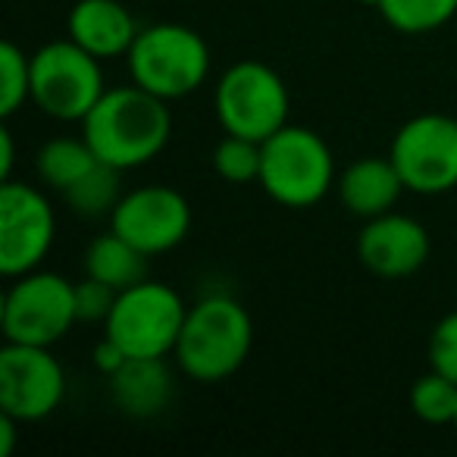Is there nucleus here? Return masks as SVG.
I'll list each match as a JSON object with an SVG mask.
<instances>
[{
    "label": "nucleus",
    "mask_w": 457,
    "mask_h": 457,
    "mask_svg": "<svg viewBox=\"0 0 457 457\" xmlns=\"http://www.w3.org/2000/svg\"><path fill=\"white\" fill-rule=\"evenodd\" d=\"M166 104L170 101L151 95L135 82L107 88L82 120V135L104 163L122 172L138 170L160 157V151L170 145L172 113Z\"/></svg>",
    "instance_id": "f257e3e1"
},
{
    "label": "nucleus",
    "mask_w": 457,
    "mask_h": 457,
    "mask_svg": "<svg viewBox=\"0 0 457 457\" xmlns=\"http://www.w3.org/2000/svg\"><path fill=\"white\" fill-rule=\"evenodd\" d=\"M254 348L251 313L228 295L201 298L185 313L176 361L195 382H222L245 367Z\"/></svg>",
    "instance_id": "f03ea898"
},
{
    "label": "nucleus",
    "mask_w": 457,
    "mask_h": 457,
    "mask_svg": "<svg viewBox=\"0 0 457 457\" xmlns=\"http://www.w3.org/2000/svg\"><path fill=\"white\" fill-rule=\"evenodd\" d=\"M261 185L282 207H313L338 179L329 145L307 126H282L261 141Z\"/></svg>",
    "instance_id": "7ed1b4c3"
},
{
    "label": "nucleus",
    "mask_w": 457,
    "mask_h": 457,
    "mask_svg": "<svg viewBox=\"0 0 457 457\" xmlns=\"http://www.w3.org/2000/svg\"><path fill=\"white\" fill-rule=\"evenodd\" d=\"M132 82L163 101L197 91L210 76V47L195 29L179 22L145 26L126 54Z\"/></svg>",
    "instance_id": "20e7f679"
},
{
    "label": "nucleus",
    "mask_w": 457,
    "mask_h": 457,
    "mask_svg": "<svg viewBox=\"0 0 457 457\" xmlns=\"http://www.w3.org/2000/svg\"><path fill=\"white\" fill-rule=\"evenodd\" d=\"M76 323V282L47 270L13 276L0 304V326L7 342L54 348Z\"/></svg>",
    "instance_id": "39448f33"
},
{
    "label": "nucleus",
    "mask_w": 457,
    "mask_h": 457,
    "mask_svg": "<svg viewBox=\"0 0 457 457\" xmlns=\"http://www.w3.org/2000/svg\"><path fill=\"white\" fill-rule=\"evenodd\" d=\"M182 295L166 282L145 279L116 298L104 336H110L129 357H170L176 354L185 326Z\"/></svg>",
    "instance_id": "423d86ee"
},
{
    "label": "nucleus",
    "mask_w": 457,
    "mask_h": 457,
    "mask_svg": "<svg viewBox=\"0 0 457 457\" xmlns=\"http://www.w3.org/2000/svg\"><path fill=\"white\" fill-rule=\"evenodd\" d=\"M101 63L72 38L38 47L32 54V104L51 120L82 122L107 91Z\"/></svg>",
    "instance_id": "0eeeda50"
},
{
    "label": "nucleus",
    "mask_w": 457,
    "mask_h": 457,
    "mask_svg": "<svg viewBox=\"0 0 457 457\" xmlns=\"http://www.w3.org/2000/svg\"><path fill=\"white\" fill-rule=\"evenodd\" d=\"M288 88L273 66L261 60H242L228 66L216 82L213 107L226 132L267 141L273 132L288 126Z\"/></svg>",
    "instance_id": "6e6552de"
},
{
    "label": "nucleus",
    "mask_w": 457,
    "mask_h": 457,
    "mask_svg": "<svg viewBox=\"0 0 457 457\" xmlns=\"http://www.w3.org/2000/svg\"><path fill=\"white\" fill-rule=\"evenodd\" d=\"M388 157L413 195H445L457 188V120L423 113L395 132Z\"/></svg>",
    "instance_id": "1a4fd4ad"
},
{
    "label": "nucleus",
    "mask_w": 457,
    "mask_h": 457,
    "mask_svg": "<svg viewBox=\"0 0 457 457\" xmlns=\"http://www.w3.org/2000/svg\"><path fill=\"white\" fill-rule=\"evenodd\" d=\"M57 238V216L45 191L26 182L0 188V270L7 279L41 267Z\"/></svg>",
    "instance_id": "9d476101"
},
{
    "label": "nucleus",
    "mask_w": 457,
    "mask_h": 457,
    "mask_svg": "<svg viewBox=\"0 0 457 457\" xmlns=\"http://www.w3.org/2000/svg\"><path fill=\"white\" fill-rule=\"evenodd\" d=\"M66 395V373L51 348L7 342L0 348V411L20 423L51 417Z\"/></svg>",
    "instance_id": "9b49d317"
},
{
    "label": "nucleus",
    "mask_w": 457,
    "mask_h": 457,
    "mask_svg": "<svg viewBox=\"0 0 457 457\" xmlns=\"http://www.w3.org/2000/svg\"><path fill=\"white\" fill-rule=\"evenodd\" d=\"M110 228L120 232L147 257L179 248L191 232V207L185 195L170 185H141L122 195L110 216Z\"/></svg>",
    "instance_id": "f8f14e48"
},
{
    "label": "nucleus",
    "mask_w": 457,
    "mask_h": 457,
    "mask_svg": "<svg viewBox=\"0 0 457 457\" xmlns=\"http://www.w3.org/2000/svg\"><path fill=\"white\" fill-rule=\"evenodd\" d=\"M357 257L373 276L404 279L429 261V232L404 213H382L363 222L357 236Z\"/></svg>",
    "instance_id": "ddd939ff"
},
{
    "label": "nucleus",
    "mask_w": 457,
    "mask_h": 457,
    "mask_svg": "<svg viewBox=\"0 0 457 457\" xmlns=\"http://www.w3.org/2000/svg\"><path fill=\"white\" fill-rule=\"evenodd\" d=\"M138 22L120 0H76L66 16V38L97 60H116L132 51Z\"/></svg>",
    "instance_id": "4468645a"
},
{
    "label": "nucleus",
    "mask_w": 457,
    "mask_h": 457,
    "mask_svg": "<svg viewBox=\"0 0 457 457\" xmlns=\"http://www.w3.org/2000/svg\"><path fill=\"white\" fill-rule=\"evenodd\" d=\"M338 197L348 213L361 216V220H373V216L392 213L398 197L404 195V179H401L398 166L392 157H361L336 179Z\"/></svg>",
    "instance_id": "2eb2a0df"
},
{
    "label": "nucleus",
    "mask_w": 457,
    "mask_h": 457,
    "mask_svg": "<svg viewBox=\"0 0 457 457\" xmlns=\"http://www.w3.org/2000/svg\"><path fill=\"white\" fill-rule=\"evenodd\" d=\"M172 373L166 357H129L113 376H110V398L126 417L147 420L157 417L172 401Z\"/></svg>",
    "instance_id": "dca6fc26"
},
{
    "label": "nucleus",
    "mask_w": 457,
    "mask_h": 457,
    "mask_svg": "<svg viewBox=\"0 0 457 457\" xmlns=\"http://www.w3.org/2000/svg\"><path fill=\"white\" fill-rule=\"evenodd\" d=\"M147 261L151 257L145 251H138L120 232L110 228V232L97 236L85 251V276L107 282L116 292H126V288L147 279Z\"/></svg>",
    "instance_id": "f3484780"
},
{
    "label": "nucleus",
    "mask_w": 457,
    "mask_h": 457,
    "mask_svg": "<svg viewBox=\"0 0 457 457\" xmlns=\"http://www.w3.org/2000/svg\"><path fill=\"white\" fill-rule=\"evenodd\" d=\"M97 163H101V157L91 151L85 135L82 138H51L47 145H41L38 157H35V172L47 188L63 195Z\"/></svg>",
    "instance_id": "a211bd4d"
},
{
    "label": "nucleus",
    "mask_w": 457,
    "mask_h": 457,
    "mask_svg": "<svg viewBox=\"0 0 457 457\" xmlns=\"http://www.w3.org/2000/svg\"><path fill=\"white\" fill-rule=\"evenodd\" d=\"M120 172L110 163H97L91 172H85L72 188L63 191V201L70 204V210H76L85 220H101V216H113L116 204L122 201V185H120Z\"/></svg>",
    "instance_id": "6ab92c4d"
},
{
    "label": "nucleus",
    "mask_w": 457,
    "mask_h": 457,
    "mask_svg": "<svg viewBox=\"0 0 457 457\" xmlns=\"http://www.w3.org/2000/svg\"><path fill=\"white\" fill-rule=\"evenodd\" d=\"M382 20L401 35H426L457 16V0H379Z\"/></svg>",
    "instance_id": "aec40b11"
},
{
    "label": "nucleus",
    "mask_w": 457,
    "mask_h": 457,
    "mask_svg": "<svg viewBox=\"0 0 457 457\" xmlns=\"http://www.w3.org/2000/svg\"><path fill=\"white\" fill-rule=\"evenodd\" d=\"M411 411L417 413V420L429 426H445L454 423L457 417V382L448 379L438 370H429L426 376H420L411 388Z\"/></svg>",
    "instance_id": "412c9836"
},
{
    "label": "nucleus",
    "mask_w": 457,
    "mask_h": 457,
    "mask_svg": "<svg viewBox=\"0 0 457 457\" xmlns=\"http://www.w3.org/2000/svg\"><path fill=\"white\" fill-rule=\"evenodd\" d=\"M261 141L226 132L220 145L213 147V170L216 176L232 185L261 182Z\"/></svg>",
    "instance_id": "4be33fe9"
},
{
    "label": "nucleus",
    "mask_w": 457,
    "mask_h": 457,
    "mask_svg": "<svg viewBox=\"0 0 457 457\" xmlns=\"http://www.w3.org/2000/svg\"><path fill=\"white\" fill-rule=\"evenodd\" d=\"M26 101H32V57L4 41L0 45V116H13Z\"/></svg>",
    "instance_id": "5701e85b"
},
{
    "label": "nucleus",
    "mask_w": 457,
    "mask_h": 457,
    "mask_svg": "<svg viewBox=\"0 0 457 457\" xmlns=\"http://www.w3.org/2000/svg\"><path fill=\"white\" fill-rule=\"evenodd\" d=\"M116 298H120V292H116L113 286H107V282L85 276L82 282H76L79 323H107V317H110V311H113Z\"/></svg>",
    "instance_id": "b1692460"
},
{
    "label": "nucleus",
    "mask_w": 457,
    "mask_h": 457,
    "mask_svg": "<svg viewBox=\"0 0 457 457\" xmlns=\"http://www.w3.org/2000/svg\"><path fill=\"white\" fill-rule=\"evenodd\" d=\"M429 367L457 382V311L438 320L429 336Z\"/></svg>",
    "instance_id": "393cba45"
},
{
    "label": "nucleus",
    "mask_w": 457,
    "mask_h": 457,
    "mask_svg": "<svg viewBox=\"0 0 457 457\" xmlns=\"http://www.w3.org/2000/svg\"><path fill=\"white\" fill-rule=\"evenodd\" d=\"M126 361H129V354H126V351H122L120 345H116L110 336H104L101 342L95 345V351H91V363H95V367L101 370V373L107 376V379H110V376H113L116 370H120Z\"/></svg>",
    "instance_id": "a878e982"
},
{
    "label": "nucleus",
    "mask_w": 457,
    "mask_h": 457,
    "mask_svg": "<svg viewBox=\"0 0 457 457\" xmlns=\"http://www.w3.org/2000/svg\"><path fill=\"white\" fill-rule=\"evenodd\" d=\"M13 163H16V145L10 129H0V179L10 182L13 179Z\"/></svg>",
    "instance_id": "bb28decb"
},
{
    "label": "nucleus",
    "mask_w": 457,
    "mask_h": 457,
    "mask_svg": "<svg viewBox=\"0 0 457 457\" xmlns=\"http://www.w3.org/2000/svg\"><path fill=\"white\" fill-rule=\"evenodd\" d=\"M20 420L0 411V457H10L16 448V432H20Z\"/></svg>",
    "instance_id": "cd10ccee"
},
{
    "label": "nucleus",
    "mask_w": 457,
    "mask_h": 457,
    "mask_svg": "<svg viewBox=\"0 0 457 457\" xmlns=\"http://www.w3.org/2000/svg\"><path fill=\"white\" fill-rule=\"evenodd\" d=\"M361 4H367V7H379V0H361Z\"/></svg>",
    "instance_id": "c85d7f7f"
},
{
    "label": "nucleus",
    "mask_w": 457,
    "mask_h": 457,
    "mask_svg": "<svg viewBox=\"0 0 457 457\" xmlns=\"http://www.w3.org/2000/svg\"><path fill=\"white\" fill-rule=\"evenodd\" d=\"M451 426H454V432H457V417H454V423H451Z\"/></svg>",
    "instance_id": "c756f323"
}]
</instances>
